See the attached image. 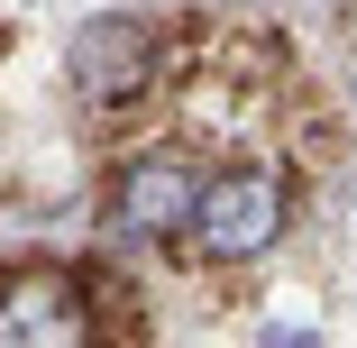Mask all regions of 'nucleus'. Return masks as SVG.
<instances>
[{
    "instance_id": "f257e3e1",
    "label": "nucleus",
    "mask_w": 357,
    "mask_h": 348,
    "mask_svg": "<svg viewBox=\"0 0 357 348\" xmlns=\"http://www.w3.org/2000/svg\"><path fill=\"white\" fill-rule=\"evenodd\" d=\"M284 220H294V192H284L275 165H238L220 183H202V202H192V239H202V257H220V266L266 257Z\"/></svg>"
},
{
    "instance_id": "20e7f679",
    "label": "nucleus",
    "mask_w": 357,
    "mask_h": 348,
    "mask_svg": "<svg viewBox=\"0 0 357 348\" xmlns=\"http://www.w3.org/2000/svg\"><path fill=\"white\" fill-rule=\"evenodd\" d=\"M192 202H202L192 165H183V156H147V165H128V174H119L110 220H119V229H137V239H165V229H183V220H192Z\"/></svg>"
},
{
    "instance_id": "f03ea898",
    "label": "nucleus",
    "mask_w": 357,
    "mask_h": 348,
    "mask_svg": "<svg viewBox=\"0 0 357 348\" xmlns=\"http://www.w3.org/2000/svg\"><path fill=\"white\" fill-rule=\"evenodd\" d=\"M0 348H92L83 294L64 275H19L0 285Z\"/></svg>"
},
{
    "instance_id": "7ed1b4c3",
    "label": "nucleus",
    "mask_w": 357,
    "mask_h": 348,
    "mask_svg": "<svg viewBox=\"0 0 357 348\" xmlns=\"http://www.w3.org/2000/svg\"><path fill=\"white\" fill-rule=\"evenodd\" d=\"M147 64H156L147 19H92L74 37V92L83 101H128V92H147Z\"/></svg>"
}]
</instances>
